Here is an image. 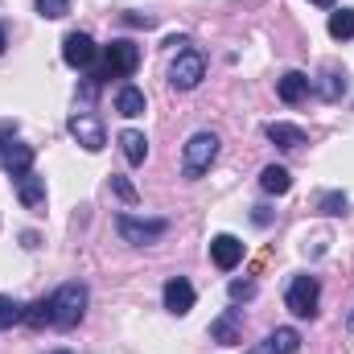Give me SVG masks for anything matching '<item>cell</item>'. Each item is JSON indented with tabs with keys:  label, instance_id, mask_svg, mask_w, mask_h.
<instances>
[{
	"label": "cell",
	"instance_id": "cell-1",
	"mask_svg": "<svg viewBox=\"0 0 354 354\" xmlns=\"http://www.w3.org/2000/svg\"><path fill=\"white\" fill-rule=\"evenodd\" d=\"M87 284H79V280H66L62 288H54L50 292V326H58V330H75L83 317H87Z\"/></svg>",
	"mask_w": 354,
	"mask_h": 354
},
{
	"label": "cell",
	"instance_id": "cell-2",
	"mask_svg": "<svg viewBox=\"0 0 354 354\" xmlns=\"http://www.w3.org/2000/svg\"><path fill=\"white\" fill-rule=\"evenodd\" d=\"M136 66H140V46H136V41H128V37H120V41L103 46V66L95 71V79H91V83L132 79V75H136Z\"/></svg>",
	"mask_w": 354,
	"mask_h": 354
},
{
	"label": "cell",
	"instance_id": "cell-3",
	"mask_svg": "<svg viewBox=\"0 0 354 354\" xmlns=\"http://www.w3.org/2000/svg\"><path fill=\"white\" fill-rule=\"evenodd\" d=\"M218 145H223L218 132H194L185 140V153H181V174L189 177V181H198V177L218 161Z\"/></svg>",
	"mask_w": 354,
	"mask_h": 354
},
{
	"label": "cell",
	"instance_id": "cell-4",
	"mask_svg": "<svg viewBox=\"0 0 354 354\" xmlns=\"http://www.w3.org/2000/svg\"><path fill=\"white\" fill-rule=\"evenodd\" d=\"M284 305L292 317H317V305H322V280L301 272L288 280V292H284Z\"/></svg>",
	"mask_w": 354,
	"mask_h": 354
},
{
	"label": "cell",
	"instance_id": "cell-5",
	"mask_svg": "<svg viewBox=\"0 0 354 354\" xmlns=\"http://www.w3.org/2000/svg\"><path fill=\"white\" fill-rule=\"evenodd\" d=\"M115 231H120V239H124V243H132V248H153V243H161V239H165L169 223H165V218H136V214H120V218H115Z\"/></svg>",
	"mask_w": 354,
	"mask_h": 354
},
{
	"label": "cell",
	"instance_id": "cell-6",
	"mask_svg": "<svg viewBox=\"0 0 354 354\" xmlns=\"http://www.w3.org/2000/svg\"><path fill=\"white\" fill-rule=\"evenodd\" d=\"M206 79V58L198 50H181L169 66V87L174 91H194L198 83Z\"/></svg>",
	"mask_w": 354,
	"mask_h": 354
},
{
	"label": "cell",
	"instance_id": "cell-7",
	"mask_svg": "<svg viewBox=\"0 0 354 354\" xmlns=\"http://www.w3.org/2000/svg\"><path fill=\"white\" fill-rule=\"evenodd\" d=\"M66 132H71L87 153H103V145H107V128H103V120L91 115V111H75V115L66 120Z\"/></svg>",
	"mask_w": 354,
	"mask_h": 354
},
{
	"label": "cell",
	"instance_id": "cell-8",
	"mask_svg": "<svg viewBox=\"0 0 354 354\" xmlns=\"http://www.w3.org/2000/svg\"><path fill=\"white\" fill-rule=\"evenodd\" d=\"M95 58H99V46H95V37H91V33L75 29V33H66V37H62V62H66L71 71H91V66H95Z\"/></svg>",
	"mask_w": 354,
	"mask_h": 354
},
{
	"label": "cell",
	"instance_id": "cell-9",
	"mask_svg": "<svg viewBox=\"0 0 354 354\" xmlns=\"http://www.w3.org/2000/svg\"><path fill=\"white\" fill-rule=\"evenodd\" d=\"M12 189H17V198H21V206L25 210H33V214H46V177L41 174H21L12 177Z\"/></svg>",
	"mask_w": 354,
	"mask_h": 354
},
{
	"label": "cell",
	"instance_id": "cell-10",
	"mask_svg": "<svg viewBox=\"0 0 354 354\" xmlns=\"http://www.w3.org/2000/svg\"><path fill=\"white\" fill-rule=\"evenodd\" d=\"M161 301H165V309H169L174 317H185V313L194 309V284H189L185 276H169L165 288H161Z\"/></svg>",
	"mask_w": 354,
	"mask_h": 354
},
{
	"label": "cell",
	"instance_id": "cell-11",
	"mask_svg": "<svg viewBox=\"0 0 354 354\" xmlns=\"http://www.w3.org/2000/svg\"><path fill=\"white\" fill-rule=\"evenodd\" d=\"M33 157H37V149L25 145V140H8V145L0 149V165H4V174L8 177L29 174V169H33Z\"/></svg>",
	"mask_w": 354,
	"mask_h": 354
},
{
	"label": "cell",
	"instance_id": "cell-12",
	"mask_svg": "<svg viewBox=\"0 0 354 354\" xmlns=\"http://www.w3.org/2000/svg\"><path fill=\"white\" fill-rule=\"evenodd\" d=\"M210 260H214L218 272H235V268L243 264V243L235 235H214L210 239Z\"/></svg>",
	"mask_w": 354,
	"mask_h": 354
},
{
	"label": "cell",
	"instance_id": "cell-13",
	"mask_svg": "<svg viewBox=\"0 0 354 354\" xmlns=\"http://www.w3.org/2000/svg\"><path fill=\"white\" fill-rule=\"evenodd\" d=\"M309 91H313V79H309L305 71H284V75L276 79V95H280V103H288V107H297L301 99H309Z\"/></svg>",
	"mask_w": 354,
	"mask_h": 354
},
{
	"label": "cell",
	"instance_id": "cell-14",
	"mask_svg": "<svg viewBox=\"0 0 354 354\" xmlns=\"http://www.w3.org/2000/svg\"><path fill=\"white\" fill-rule=\"evenodd\" d=\"M264 136L276 145V149H284V153H297V149H305V128H297V124H284V120H272L264 128Z\"/></svg>",
	"mask_w": 354,
	"mask_h": 354
},
{
	"label": "cell",
	"instance_id": "cell-15",
	"mask_svg": "<svg viewBox=\"0 0 354 354\" xmlns=\"http://www.w3.org/2000/svg\"><path fill=\"white\" fill-rule=\"evenodd\" d=\"M239 322H243V309H227L223 317L210 322V338L223 342V346H235L239 342Z\"/></svg>",
	"mask_w": 354,
	"mask_h": 354
},
{
	"label": "cell",
	"instance_id": "cell-16",
	"mask_svg": "<svg viewBox=\"0 0 354 354\" xmlns=\"http://www.w3.org/2000/svg\"><path fill=\"white\" fill-rule=\"evenodd\" d=\"M145 107H149V99H145V91H140V87L124 83V87L115 91V111H120L124 120H136V115H145Z\"/></svg>",
	"mask_w": 354,
	"mask_h": 354
},
{
	"label": "cell",
	"instance_id": "cell-17",
	"mask_svg": "<svg viewBox=\"0 0 354 354\" xmlns=\"http://www.w3.org/2000/svg\"><path fill=\"white\" fill-rule=\"evenodd\" d=\"M120 149H124V161H128V165H145V157H149V136L136 132V128H124V132H120Z\"/></svg>",
	"mask_w": 354,
	"mask_h": 354
},
{
	"label": "cell",
	"instance_id": "cell-18",
	"mask_svg": "<svg viewBox=\"0 0 354 354\" xmlns=\"http://www.w3.org/2000/svg\"><path fill=\"white\" fill-rule=\"evenodd\" d=\"M260 189H264V194H276V198H284V194L292 189V174H288L284 165H264V174H260Z\"/></svg>",
	"mask_w": 354,
	"mask_h": 354
},
{
	"label": "cell",
	"instance_id": "cell-19",
	"mask_svg": "<svg viewBox=\"0 0 354 354\" xmlns=\"http://www.w3.org/2000/svg\"><path fill=\"white\" fill-rule=\"evenodd\" d=\"M268 346H272V354H297L301 351V334L292 326H280V330L268 334Z\"/></svg>",
	"mask_w": 354,
	"mask_h": 354
},
{
	"label": "cell",
	"instance_id": "cell-20",
	"mask_svg": "<svg viewBox=\"0 0 354 354\" xmlns=\"http://www.w3.org/2000/svg\"><path fill=\"white\" fill-rule=\"evenodd\" d=\"M330 37L334 41H351L354 37V8H334L330 12Z\"/></svg>",
	"mask_w": 354,
	"mask_h": 354
},
{
	"label": "cell",
	"instance_id": "cell-21",
	"mask_svg": "<svg viewBox=\"0 0 354 354\" xmlns=\"http://www.w3.org/2000/svg\"><path fill=\"white\" fill-rule=\"evenodd\" d=\"M317 210L338 218V214H346V210H351V198H346L342 189H326V194H317Z\"/></svg>",
	"mask_w": 354,
	"mask_h": 354
},
{
	"label": "cell",
	"instance_id": "cell-22",
	"mask_svg": "<svg viewBox=\"0 0 354 354\" xmlns=\"http://www.w3.org/2000/svg\"><path fill=\"white\" fill-rule=\"evenodd\" d=\"M17 322H25V305L8 292H0V330H12Z\"/></svg>",
	"mask_w": 354,
	"mask_h": 354
},
{
	"label": "cell",
	"instance_id": "cell-23",
	"mask_svg": "<svg viewBox=\"0 0 354 354\" xmlns=\"http://www.w3.org/2000/svg\"><path fill=\"white\" fill-rule=\"evenodd\" d=\"M50 297H37L33 305H25V326L29 330H41V326H50Z\"/></svg>",
	"mask_w": 354,
	"mask_h": 354
},
{
	"label": "cell",
	"instance_id": "cell-24",
	"mask_svg": "<svg viewBox=\"0 0 354 354\" xmlns=\"http://www.w3.org/2000/svg\"><path fill=\"white\" fill-rule=\"evenodd\" d=\"M313 91H322L326 99H338V95H346V79H342L338 71H326V79L313 83Z\"/></svg>",
	"mask_w": 354,
	"mask_h": 354
},
{
	"label": "cell",
	"instance_id": "cell-25",
	"mask_svg": "<svg viewBox=\"0 0 354 354\" xmlns=\"http://www.w3.org/2000/svg\"><path fill=\"white\" fill-rule=\"evenodd\" d=\"M66 12H71V0H37V17H46V21H58Z\"/></svg>",
	"mask_w": 354,
	"mask_h": 354
},
{
	"label": "cell",
	"instance_id": "cell-26",
	"mask_svg": "<svg viewBox=\"0 0 354 354\" xmlns=\"http://www.w3.org/2000/svg\"><path fill=\"white\" fill-rule=\"evenodd\" d=\"M111 189H115V194H120V198H124L128 206H132V202L140 198V194H136V185H132L128 177H120V174H111Z\"/></svg>",
	"mask_w": 354,
	"mask_h": 354
},
{
	"label": "cell",
	"instance_id": "cell-27",
	"mask_svg": "<svg viewBox=\"0 0 354 354\" xmlns=\"http://www.w3.org/2000/svg\"><path fill=\"white\" fill-rule=\"evenodd\" d=\"M252 297H256L252 280H231V301H252Z\"/></svg>",
	"mask_w": 354,
	"mask_h": 354
},
{
	"label": "cell",
	"instance_id": "cell-28",
	"mask_svg": "<svg viewBox=\"0 0 354 354\" xmlns=\"http://www.w3.org/2000/svg\"><path fill=\"white\" fill-rule=\"evenodd\" d=\"M17 136V120H0V149Z\"/></svg>",
	"mask_w": 354,
	"mask_h": 354
},
{
	"label": "cell",
	"instance_id": "cell-29",
	"mask_svg": "<svg viewBox=\"0 0 354 354\" xmlns=\"http://www.w3.org/2000/svg\"><path fill=\"white\" fill-rule=\"evenodd\" d=\"M252 218H256V227H268V223H272V214H268L264 206H256V214H252Z\"/></svg>",
	"mask_w": 354,
	"mask_h": 354
},
{
	"label": "cell",
	"instance_id": "cell-30",
	"mask_svg": "<svg viewBox=\"0 0 354 354\" xmlns=\"http://www.w3.org/2000/svg\"><path fill=\"white\" fill-rule=\"evenodd\" d=\"M309 4H317V8H338V0H309Z\"/></svg>",
	"mask_w": 354,
	"mask_h": 354
},
{
	"label": "cell",
	"instance_id": "cell-31",
	"mask_svg": "<svg viewBox=\"0 0 354 354\" xmlns=\"http://www.w3.org/2000/svg\"><path fill=\"white\" fill-rule=\"evenodd\" d=\"M4 46H8V33H4V25H0V54H4Z\"/></svg>",
	"mask_w": 354,
	"mask_h": 354
},
{
	"label": "cell",
	"instance_id": "cell-32",
	"mask_svg": "<svg viewBox=\"0 0 354 354\" xmlns=\"http://www.w3.org/2000/svg\"><path fill=\"white\" fill-rule=\"evenodd\" d=\"M252 354H272V346H268V342H264V346H256V351H252Z\"/></svg>",
	"mask_w": 354,
	"mask_h": 354
},
{
	"label": "cell",
	"instance_id": "cell-33",
	"mask_svg": "<svg viewBox=\"0 0 354 354\" xmlns=\"http://www.w3.org/2000/svg\"><path fill=\"white\" fill-rule=\"evenodd\" d=\"M346 330H351V334H354V309H351V317H346Z\"/></svg>",
	"mask_w": 354,
	"mask_h": 354
},
{
	"label": "cell",
	"instance_id": "cell-34",
	"mask_svg": "<svg viewBox=\"0 0 354 354\" xmlns=\"http://www.w3.org/2000/svg\"><path fill=\"white\" fill-rule=\"evenodd\" d=\"M50 354H75V351H50Z\"/></svg>",
	"mask_w": 354,
	"mask_h": 354
}]
</instances>
